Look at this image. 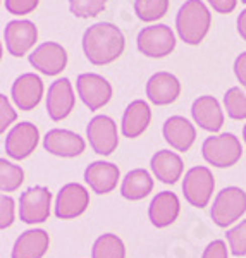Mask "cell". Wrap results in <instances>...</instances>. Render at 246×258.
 <instances>
[{"label": "cell", "mask_w": 246, "mask_h": 258, "mask_svg": "<svg viewBox=\"0 0 246 258\" xmlns=\"http://www.w3.org/2000/svg\"><path fill=\"white\" fill-rule=\"evenodd\" d=\"M243 140H244V143H246V126L243 127Z\"/></svg>", "instance_id": "obj_39"}, {"label": "cell", "mask_w": 246, "mask_h": 258, "mask_svg": "<svg viewBox=\"0 0 246 258\" xmlns=\"http://www.w3.org/2000/svg\"><path fill=\"white\" fill-rule=\"evenodd\" d=\"M234 73H236L237 81L241 83V86L246 88V52L237 55V59L234 62Z\"/></svg>", "instance_id": "obj_37"}, {"label": "cell", "mask_w": 246, "mask_h": 258, "mask_svg": "<svg viewBox=\"0 0 246 258\" xmlns=\"http://www.w3.org/2000/svg\"><path fill=\"white\" fill-rule=\"evenodd\" d=\"M18 119V112L12 109L6 95H0V133H6L7 127Z\"/></svg>", "instance_id": "obj_34"}, {"label": "cell", "mask_w": 246, "mask_h": 258, "mask_svg": "<svg viewBox=\"0 0 246 258\" xmlns=\"http://www.w3.org/2000/svg\"><path fill=\"white\" fill-rule=\"evenodd\" d=\"M202 258H229L226 243L222 239H214L212 243H208Z\"/></svg>", "instance_id": "obj_35"}, {"label": "cell", "mask_w": 246, "mask_h": 258, "mask_svg": "<svg viewBox=\"0 0 246 258\" xmlns=\"http://www.w3.org/2000/svg\"><path fill=\"white\" fill-rule=\"evenodd\" d=\"M181 212V202L172 191H160L155 198L152 200L148 209L150 222L155 227H169L179 217Z\"/></svg>", "instance_id": "obj_18"}, {"label": "cell", "mask_w": 246, "mask_h": 258, "mask_svg": "<svg viewBox=\"0 0 246 258\" xmlns=\"http://www.w3.org/2000/svg\"><path fill=\"white\" fill-rule=\"evenodd\" d=\"M169 11V0H135L136 16L145 23H153L164 18Z\"/></svg>", "instance_id": "obj_27"}, {"label": "cell", "mask_w": 246, "mask_h": 258, "mask_svg": "<svg viewBox=\"0 0 246 258\" xmlns=\"http://www.w3.org/2000/svg\"><path fill=\"white\" fill-rule=\"evenodd\" d=\"M246 212V193L237 186L224 188L217 195L212 207V220L219 227H229Z\"/></svg>", "instance_id": "obj_5"}, {"label": "cell", "mask_w": 246, "mask_h": 258, "mask_svg": "<svg viewBox=\"0 0 246 258\" xmlns=\"http://www.w3.org/2000/svg\"><path fill=\"white\" fill-rule=\"evenodd\" d=\"M43 147L48 153L62 159H74L86 150V143L78 133L69 129H50L45 135Z\"/></svg>", "instance_id": "obj_13"}, {"label": "cell", "mask_w": 246, "mask_h": 258, "mask_svg": "<svg viewBox=\"0 0 246 258\" xmlns=\"http://www.w3.org/2000/svg\"><path fill=\"white\" fill-rule=\"evenodd\" d=\"M50 248V236L43 229H30L16 239L12 258H43Z\"/></svg>", "instance_id": "obj_22"}, {"label": "cell", "mask_w": 246, "mask_h": 258, "mask_svg": "<svg viewBox=\"0 0 246 258\" xmlns=\"http://www.w3.org/2000/svg\"><path fill=\"white\" fill-rule=\"evenodd\" d=\"M165 141L177 152H188L197 140V129L182 115H172L164 122L162 127Z\"/></svg>", "instance_id": "obj_21"}, {"label": "cell", "mask_w": 246, "mask_h": 258, "mask_svg": "<svg viewBox=\"0 0 246 258\" xmlns=\"http://www.w3.org/2000/svg\"><path fill=\"white\" fill-rule=\"evenodd\" d=\"M176 48V36L165 24H155L140 31L138 50L150 59H164Z\"/></svg>", "instance_id": "obj_7"}, {"label": "cell", "mask_w": 246, "mask_h": 258, "mask_svg": "<svg viewBox=\"0 0 246 258\" xmlns=\"http://www.w3.org/2000/svg\"><path fill=\"white\" fill-rule=\"evenodd\" d=\"M107 2L108 0H69V9L79 19L97 18L105 11Z\"/></svg>", "instance_id": "obj_30"}, {"label": "cell", "mask_w": 246, "mask_h": 258, "mask_svg": "<svg viewBox=\"0 0 246 258\" xmlns=\"http://www.w3.org/2000/svg\"><path fill=\"white\" fill-rule=\"evenodd\" d=\"M153 191V179L148 170L135 169L124 177L122 186H120V195L131 202L147 198Z\"/></svg>", "instance_id": "obj_25"}, {"label": "cell", "mask_w": 246, "mask_h": 258, "mask_svg": "<svg viewBox=\"0 0 246 258\" xmlns=\"http://www.w3.org/2000/svg\"><path fill=\"white\" fill-rule=\"evenodd\" d=\"M126 48L122 31L112 23H97L83 35V50L91 64L107 66L117 60Z\"/></svg>", "instance_id": "obj_1"}, {"label": "cell", "mask_w": 246, "mask_h": 258, "mask_svg": "<svg viewBox=\"0 0 246 258\" xmlns=\"http://www.w3.org/2000/svg\"><path fill=\"white\" fill-rule=\"evenodd\" d=\"M212 26V14L202 0H188L176 16L177 35L188 45H200Z\"/></svg>", "instance_id": "obj_2"}, {"label": "cell", "mask_w": 246, "mask_h": 258, "mask_svg": "<svg viewBox=\"0 0 246 258\" xmlns=\"http://www.w3.org/2000/svg\"><path fill=\"white\" fill-rule=\"evenodd\" d=\"M155 177L164 184H176L184 170V162L170 150H158L150 160Z\"/></svg>", "instance_id": "obj_23"}, {"label": "cell", "mask_w": 246, "mask_h": 258, "mask_svg": "<svg viewBox=\"0 0 246 258\" xmlns=\"http://www.w3.org/2000/svg\"><path fill=\"white\" fill-rule=\"evenodd\" d=\"M90 207V193L83 184L69 182L59 191L55 202V215L62 220L76 219Z\"/></svg>", "instance_id": "obj_12"}, {"label": "cell", "mask_w": 246, "mask_h": 258, "mask_svg": "<svg viewBox=\"0 0 246 258\" xmlns=\"http://www.w3.org/2000/svg\"><path fill=\"white\" fill-rule=\"evenodd\" d=\"M52 207V193L45 186H33L19 198V217L24 224L36 226L47 222Z\"/></svg>", "instance_id": "obj_6"}, {"label": "cell", "mask_w": 246, "mask_h": 258, "mask_svg": "<svg viewBox=\"0 0 246 258\" xmlns=\"http://www.w3.org/2000/svg\"><path fill=\"white\" fill-rule=\"evenodd\" d=\"M152 120V110L145 100H135L126 107L122 115V135L126 138H138L147 131Z\"/></svg>", "instance_id": "obj_24"}, {"label": "cell", "mask_w": 246, "mask_h": 258, "mask_svg": "<svg viewBox=\"0 0 246 258\" xmlns=\"http://www.w3.org/2000/svg\"><path fill=\"white\" fill-rule=\"evenodd\" d=\"M202 155L208 164L217 169H227L236 165L243 157V147L232 133H224L219 136H210L203 141Z\"/></svg>", "instance_id": "obj_3"}, {"label": "cell", "mask_w": 246, "mask_h": 258, "mask_svg": "<svg viewBox=\"0 0 246 258\" xmlns=\"http://www.w3.org/2000/svg\"><path fill=\"white\" fill-rule=\"evenodd\" d=\"M181 95V83L170 73H157L147 83V97L155 105H169Z\"/></svg>", "instance_id": "obj_19"}, {"label": "cell", "mask_w": 246, "mask_h": 258, "mask_svg": "<svg viewBox=\"0 0 246 258\" xmlns=\"http://www.w3.org/2000/svg\"><path fill=\"white\" fill-rule=\"evenodd\" d=\"M36 40H38V28L28 19L11 21L4 30V41L7 52L12 57H24L35 47Z\"/></svg>", "instance_id": "obj_11"}, {"label": "cell", "mask_w": 246, "mask_h": 258, "mask_svg": "<svg viewBox=\"0 0 246 258\" xmlns=\"http://www.w3.org/2000/svg\"><path fill=\"white\" fill-rule=\"evenodd\" d=\"M86 135L95 153L102 157L112 155L119 145L117 124L108 115H95L86 127Z\"/></svg>", "instance_id": "obj_8"}, {"label": "cell", "mask_w": 246, "mask_h": 258, "mask_svg": "<svg viewBox=\"0 0 246 258\" xmlns=\"http://www.w3.org/2000/svg\"><path fill=\"white\" fill-rule=\"evenodd\" d=\"M224 105H226L227 115L234 120L246 119V93L241 88H229L224 95Z\"/></svg>", "instance_id": "obj_29"}, {"label": "cell", "mask_w": 246, "mask_h": 258, "mask_svg": "<svg viewBox=\"0 0 246 258\" xmlns=\"http://www.w3.org/2000/svg\"><path fill=\"white\" fill-rule=\"evenodd\" d=\"M208 2H210L214 11L219 12V14H229V12L234 11L237 6V0H208Z\"/></svg>", "instance_id": "obj_36"}, {"label": "cell", "mask_w": 246, "mask_h": 258, "mask_svg": "<svg viewBox=\"0 0 246 258\" xmlns=\"http://www.w3.org/2000/svg\"><path fill=\"white\" fill-rule=\"evenodd\" d=\"M41 97H43V81L38 74H21L12 85V100L24 112L38 107Z\"/></svg>", "instance_id": "obj_16"}, {"label": "cell", "mask_w": 246, "mask_h": 258, "mask_svg": "<svg viewBox=\"0 0 246 258\" xmlns=\"http://www.w3.org/2000/svg\"><path fill=\"white\" fill-rule=\"evenodd\" d=\"M40 0H6L7 12H11L12 16H28L38 7Z\"/></svg>", "instance_id": "obj_32"}, {"label": "cell", "mask_w": 246, "mask_h": 258, "mask_svg": "<svg viewBox=\"0 0 246 258\" xmlns=\"http://www.w3.org/2000/svg\"><path fill=\"white\" fill-rule=\"evenodd\" d=\"M91 258H126V246L117 234H102L93 243Z\"/></svg>", "instance_id": "obj_26"}, {"label": "cell", "mask_w": 246, "mask_h": 258, "mask_svg": "<svg viewBox=\"0 0 246 258\" xmlns=\"http://www.w3.org/2000/svg\"><path fill=\"white\" fill-rule=\"evenodd\" d=\"M24 170L19 165H14L6 159L0 160V189L4 193H12L23 184Z\"/></svg>", "instance_id": "obj_28"}, {"label": "cell", "mask_w": 246, "mask_h": 258, "mask_svg": "<svg viewBox=\"0 0 246 258\" xmlns=\"http://www.w3.org/2000/svg\"><path fill=\"white\" fill-rule=\"evenodd\" d=\"M76 97H74L73 85L68 78H60V80L53 81L48 86L47 95V110L52 120H62L73 112Z\"/></svg>", "instance_id": "obj_15"}, {"label": "cell", "mask_w": 246, "mask_h": 258, "mask_svg": "<svg viewBox=\"0 0 246 258\" xmlns=\"http://www.w3.org/2000/svg\"><path fill=\"white\" fill-rule=\"evenodd\" d=\"M14 200L7 195H2L0 197V227L7 229L12 226L16 217V209H14Z\"/></svg>", "instance_id": "obj_33"}, {"label": "cell", "mask_w": 246, "mask_h": 258, "mask_svg": "<svg viewBox=\"0 0 246 258\" xmlns=\"http://www.w3.org/2000/svg\"><path fill=\"white\" fill-rule=\"evenodd\" d=\"M191 115L195 122L208 133H219L224 126V112L215 97L205 95L193 102Z\"/></svg>", "instance_id": "obj_20"}, {"label": "cell", "mask_w": 246, "mask_h": 258, "mask_svg": "<svg viewBox=\"0 0 246 258\" xmlns=\"http://www.w3.org/2000/svg\"><path fill=\"white\" fill-rule=\"evenodd\" d=\"M215 177L208 167L197 165L191 167L182 179V195L190 205L197 209H205L210 203V198L214 195Z\"/></svg>", "instance_id": "obj_4"}, {"label": "cell", "mask_w": 246, "mask_h": 258, "mask_svg": "<svg viewBox=\"0 0 246 258\" xmlns=\"http://www.w3.org/2000/svg\"><path fill=\"white\" fill-rule=\"evenodd\" d=\"M76 88L79 98L91 112L105 107L112 98V85L103 76L95 73L79 74Z\"/></svg>", "instance_id": "obj_9"}, {"label": "cell", "mask_w": 246, "mask_h": 258, "mask_svg": "<svg viewBox=\"0 0 246 258\" xmlns=\"http://www.w3.org/2000/svg\"><path fill=\"white\" fill-rule=\"evenodd\" d=\"M237 33H239L241 38L246 41V9L237 16Z\"/></svg>", "instance_id": "obj_38"}, {"label": "cell", "mask_w": 246, "mask_h": 258, "mask_svg": "<svg viewBox=\"0 0 246 258\" xmlns=\"http://www.w3.org/2000/svg\"><path fill=\"white\" fill-rule=\"evenodd\" d=\"M30 64L36 71L47 76H57L68 66V52L55 41L41 43L30 55Z\"/></svg>", "instance_id": "obj_14"}, {"label": "cell", "mask_w": 246, "mask_h": 258, "mask_svg": "<svg viewBox=\"0 0 246 258\" xmlns=\"http://www.w3.org/2000/svg\"><path fill=\"white\" fill-rule=\"evenodd\" d=\"M120 177V170L112 162L97 160L85 170V181L90 184V188L97 195H107L117 188V182Z\"/></svg>", "instance_id": "obj_17"}, {"label": "cell", "mask_w": 246, "mask_h": 258, "mask_svg": "<svg viewBox=\"0 0 246 258\" xmlns=\"http://www.w3.org/2000/svg\"><path fill=\"white\" fill-rule=\"evenodd\" d=\"M40 131L31 122H19L7 133V138L4 141L7 157L14 160H24L31 155L38 147Z\"/></svg>", "instance_id": "obj_10"}, {"label": "cell", "mask_w": 246, "mask_h": 258, "mask_svg": "<svg viewBox=\"0 0 246 258\" xmlns=\"http://www.w3.org/2000/svg\"><path fill=\"white\" fill-rule=\"evenodd\" d=\"M227 241L231 246V253L234 256H243L246 255V220L241 224H237L236 227L227 231Z\"/></svg>", "instance_id": "obj_31"}, {"label": "cell", "mask_w": 246, "mask_h": 258, "mask_svg": "<svg viewBox=\"0 0 246 258\" xmlns=\"http://www.w3.org/2000/svg\"><path fill=\"white\" fill-rule=\"evenodd\" d=\"M241 4H246V0H241Z\"/></svg>", "instance_id": "obj_40"}]
</instances>
